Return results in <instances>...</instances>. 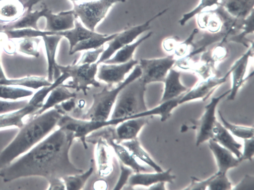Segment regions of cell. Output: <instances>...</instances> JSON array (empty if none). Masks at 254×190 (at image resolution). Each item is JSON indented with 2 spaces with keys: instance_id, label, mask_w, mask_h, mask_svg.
<instances>
[{
  "instance_id": "16",
  "label": "cell",
  "mask_w": 254,
  "mask_h": 190,
  "mask_svg": "<svg viewBox=\"0 0 254 190\" xmlns=\"http://www.w3.org/2000/svg\"><path fill=\"white\" fill-rule=\"evenodd\" d=\"M62 38V36L57 34L46 35L42 37L47 61V79L52 83L61 74L58 67L56 56L59 43Z\"/></svg>"
},
{
  "instance_id": "22",
  "label": "cell",
  "mask_w": 254,
  "mask_h": 190,
  "mask_svg": "<svg viewBox=\"0 0 254 190\" xmlns=\"http://www.w3.org/2000/svg\"><path fill=\"white\" fill-rule=\"evenodd\" d=\"M20 0H0V23L5 25L15 22L26 11Z\"/></svg>"
},
{
  "instance_id": "42",
  "label": "cell",
  "mask_w": 254,
  "mask_h": 190,
  "mask_svg": "<svg viewBox=\"0 0 254 190\" xmlns=\"http://www.w3.org/2000/svg\"><path fill=\"white\" fill-rule=\"evenodd\" d=\"M28 100L6 101L0 99V115L19 109L25 106Z\"/></svg>"
},
{
  "instance_id": "45",
  "label": "cell",
  "mask_w": 254,
  "mask_h": 190,
  "mask_svg": "<svg viewBox=\"0 0 254 190\" xmlns=\"http://www.w3.org/2000/svg\"><path fill=\"white\" fill-rule=\"evenodd\" d=\"M212 178V175L206 180H200L195 177H191L190 184L184 190H205Z\"/></svg>"
},
{
  "instance_id": "3",
  "label": "cell",
  "mask_w": 254,
  "mask_h": 190,
  "mask_svg": "<svg viewBox=\"0 0 254 190\" xmlns=\"http://www.w3.org/2000/svg\"><path fill=\"white\" fill-rule=\"evenodd\" d=\"M146 85L140 78L127 84L119 92L110 119H131L148 110L144 95Z\"/></svg>"
},
{
  "instance_id": "10",
  "label": "cell",
  "mask_w": 254,
  "mask_h": 190,
  "mask_svg": "<svg viewBox=\"0 0 254 190\" xmlns=\"http://www.w3.org/2000/svg\"><path fill=\"white\" fill-rule=\"evenodd\" d=\"M230 91L229 89L218 96L212 97L211 101L205 106L201 117L197 120L192 121L196 130V146L212 138L213 129L217 121L215 116L217 106L222 98L229 94Z\"/></svg>"
},
{
  "instance_id": "24",
  "label": "cell",
  "mask_w": 254,
  "mask_h": 190,
  "mask_svg": "<svg viewBox=\"0 0 254 190\" xmlns=\"http://www.w3.org/2000/svg\"><path fill=\"white\" fill-rule=\"evenodd\" d=\"M222 7L231 18L243 20L254 11V0H226Z\"/></svg>"
},
{
  "instance_id": "1",
  "label": "cell",
  "mask_w": 254,
  "mask_h": 190,
  "mask_svg": "<svg viewBox=\"0 0 254 190\" xmlns=\"http://www.w3.org/2000/svg\"><path fill=\"white\" fill-rule=\"evenodd\" d=\"M74 137L72 133L59 127L29 151L0 170L4 183L18 179L38 176L48 182L83 172L70 161V148Z\"/></svg>"
},
{
  "instance_id": "17",
  "label": "cell",
  "mask_w": 254,
  "mask_h": 190,
  "mask_svg": "<svg viewBox=\"0 0 254 190\" xmlns=\"http://www.w3.org/2000/svg\"><path fill=\"white\" fill-rule=\"evenodd\" d=\"M43 17L46 19V26L44 30L55 32L56 34L57 32L73 28L75 20L76 19L69 10L55 14L47 7Z\"/></svg>"
},
{
  "instance_id": "21",
  "label": "cell",
  "mask_w": 254,
  "mask_h": 190,
  "mask_svg": "<svg viewBox=\"0 0 254 190\" xmlns=\"http://www.w3.org/2000/svg\"><path fill=\"white\" fill-rule=\"evenodd\" d=\"M212 139L230 151L240 160L242 155V152L240 151L242 145L238 142L232 134L223 126L221 123L217 121L213 129Z\"/></svg>"
},
{
  "instance_id": "34",
  "label": "cell",
  "mask_w": 254,
  "mask_h": 190,
  "mask_svg": "<svg viewBox=\"0 0 254 190\" xmlns=\"http://www.w3.org/2000/svg\"><path fill=\"white\" fill-rule=\"evenodd\" d=\"M94 171L93 166H91L85 172L67 175L62 179L64 182L65 190H80L83 189L86 183L91 176Z\"/></svg>"
},
{
  "instance_id": "19",
  "label": "cell",
  "mask_w": 254,
  "mask_h": 190,
  "mask_svg": "<svg viewBox=\"0 0 254 190\" xmlns=\"http://www.w3.org/2000/svg\"><path fill=\"white\" fill-rule=\"evenodd\" d=\"M208 146L215 158L217 172L219 173H227L230 169L237 167L241 162L230 151L212 139L208 140Z\"/></svg>"
},
{
  "instance_id": "8",
  "label": "cell",
  "mask_w": 254,
  "mask_h": 190,
  "mask_svg": "<svg viewBox=\"0 0 254 190\" xmlns=\"http://www.w3.org/2000/svg\"><path fill=\"white\" fill-rule=\"evenodd\" d=\"M165 9L154 15L143 23L131 27L121 32H118L115 37L109 42L107 48L104 50L96 63H103L110 59L120 48L133 42L139 35L150 29L151 22L165 13Z\"/></svg>"
},
{
  "instance_id": "35",
  "label": "cell",
  "mask_w": 254,
  "mask_h": 190,
  "mask_svg": "<svg viewBox=\"0 0 254 190\" xmlns=\"http://www.w3.org/2000/svg\"><path fill=\"white\" fill-rule=\"evenodd\" d=\"M39 37L17 39L15 44L16 51L23 55L37 58L40 55Z\"/></svg>"
},
{
  "instance_id": "6",
  "label": "cell",
  "mask_w": 254,
  "mask_h": 190,
  "mask_svg": "<svg viewBox=\"0 0 254 190\" xmlns=\"http://www.w3.org/2000/svg\"><path fill=\"white\" fill-rule=\"evenodd\" d=\"M98 64H78L74 62L66 65L58 64L61 73H67L71 80L64 85L68 88L82 91L86 95L90 86L99 87L100 83L96 80Z\"/></svg>"
},
{
  "instance_id": "37",
  "label": "cell",
  "mask_w": 254,
  "mask_h": 190,
  "mask_svg": "<svg viewBox=\"0 0 254 190\" xmlns=\"http://www.w3.org/2000/svg\"><path fill=\"white\" fill-rule=\"evenodd\" d=\"M218 115L221 124L232 134L243 139L254 137V127L237 125L227 121L220 111Z\"/></svg>"
},
{
  "instance_id": "18",
  "label": "cell",
  "mask_w": 254,
  "mask_h": 190,
  "mask_svg": "<svg viewBox=\"0 0 254 190\" xmlns=\"http://www.w3.org/2000/svg\"><path fill=\"white\" fill-rule=\"evenodd\" d=\"M171 168L162 172L155 173L138 172L131 174L129 177L127 185L130 187L144 186L149 187L159 182H165L173 184L176 176L171 174Z\"/></svg>"
},
{
  "instance_id": "25",
  "label": "cell",
  "mask_w": 254,
  "mask_h": 190,
  "mask_svg": "<svg viewBox=\"0 0 254 190\" xmlns=\"http://www.w3.org/2000/svg\"><path fill=\"white\" fill-rule=\"evenodd\" d=\"M76 19L75 20L73 28L66 31L57 33V35L62 36L63 37H64L67 39L69 45V52L80 42L101 34L88 29Z\"/></svg>"
},
{
  "instance_id": "36",
  "label": "cell",
  "mask_w": 254,
  "mask_h": 190,
  "mask_svg": "<svg viewBox=\"0 0 254 190\" xmlns=\"http://www.w3.org/2000/svg\"><path fill=\"white\" fill-rule=\"evenodd\" d=\"M2 32L11 40H17L27 38L42 37L46 35L56 34L53 32L45 30H36L26 28L4 30Z\"/></svg>"
},
{
  "instance_id": "31",
  "label": "cell",
  "mask_w": 254,
  "mask_h": 190,
  "mask_svg": "<svg viewBox=\"0 0 254 190\" xmlns=\"http://www.w3.org/2000/svg\"><path fill=\"white\" fill-rule=\"evenodd\" d=\"M121 143L126 147L132 155L153 168L155 172H162L163 169L142 148L137 138L124 141Z\"/></svg>"
},
{
  "instance_id": "7",
  "label": "cell",
  "mask_w": 254,
  "mask_h": 190,
  "mask_svg": "<svg viewBox=\"0 0 254 190\" xmlns=\"http://www.w3.org/2000/svg\"><path fill=\"white\" fill-rule=\"evenodd\" d=\"M126 0H91L81 3H73L69 11L80 19L83 25L91 31L106 17L108 11L115 3Z\"/></svg>"
},
{
  "instance_id": "33",
  "label": "cell",
  "mask_w": 254,
  "mask_h": 190,
  "mask_svg": "<svg viewBox=\"0 0 254 190\" xmlns=\"http://www.w3.org/2000/svg\"><path fill=\"white\" fill-rule=\"evenodd\" d=\"M33 91L24 87L0 84V99L16 101L32 96Z\"/></svg>"
},
{
  "instance_id": "11",
  "label": "cell",
  "mask_w": 254,
  "mask_h": 190,
  "mask_svg": "<svg viewBox=\"0 0 254 190\" xmlns=\"http://www.w3.org/2000/svg\"><path fill=\"white\" fill-rule=\"evenodd\" d=\"M230 72L229 69L223 76H212L203 79L182 96L179 101V105L192 100H207L219 86L227 81Z\"/></svg>"
},
{
  "instance_id": "49",
  "label": "cell",
  "mask_w": 254,
  "mask_h": 190,
  "mask_svg": "<svg viewBox=\"0 0 254 190\" xmlns=\"http://www.w3.org/2000/svg\"><path fill=\"white\" fill-rule=\"evenodd\" d=\"M49 183L48 190H64L65 187L62 179L53 180Z\"/></svg>"
},
{
  "instance_id": "29",
  "label": "cell",
  "mask_w": 254,
  "mask_h": 190,
  "mask_svg": "<svg viewBox=\"0 0 254 190\" xmlns=\"http://www.w3.org/2000/svg\"><path fill=\"white\" fill-rule=\"evenodd\" d=\"M223 18L217 12L203 11L197 15L198 27L213 34H217L223 27Z\"/></svg>"
},
{
  "instance_id": "30",
  "label": "cell",
  "mask_w": 254,
  "mask_h": 190,
  "mask_svg": "<svg viewBox=\"0 0 254 190\" xmlns=\"http://www.w3.org/2000/svg\"><path fill=\"white\" fill-rule=\"evenodd\" d=\"M184 94L175 98L160 102L157 106L134 115L132 118L156 115L160 116V120L162 122H165L170 117L173 109L179 105V101Z\"/></svg>"
},
{
  "instance_id": "23",
  "label": "cell",
  "mask_w": 254,
  "mask_h": 190,
  "mask_svg": "<svg viewBox=\"0 0 254 190\" xmlns=\"http://www.w3.org/2000/svg\"><path fill=\"white\" fill-rule=\"evenodd\" d=\"M76 96V93L71 92L69 88L66 87L64 85V83L59 85L50 92L42 108L34 116L40 115L46 111L53 108L56 105L66 100L75 98Z\"/></svg>"
},
{
  "instance_id": "50",
  "label": "cell",
  "mask_w": 254,
  "mask_h": 190,
  "mask_svg": "<svg viewBox=\"0 0 254 190\" xmlns=\"http://www.w3.org/2000/svg\"><path fill=\"white\" fill-rule=\"evenodd\" d=\"M165 182H159L158 183H156L150 187H149V190H166L165 188Z\"/></svg>"
},
{
  "instance_id": "38",
  "label": "cell",
  "mask_w": 254,
  "mask_h": 190,
  "mask_svg": "<svg viewBox=\"0 0 254 190\" xmlns=\"http://www.w3.org/2000/svg\"><path fill=\"white\" fill-rule=\"evenodd\" d=\"M222 0H200L198 4L190 11L184 13L180 19L178 23L184 26L190 19L197 16L206 8L218 5Z\"/></svg>"
},
{
  "instance_id": "13",
  "label": "cell",
  "mask_w": 254,
  "mask_h": 190,
  "mask_svg": "<svg viewBox=\"0 0 254 190\" xmlns=\"http://www.w3.org/2000/svg\"><path fill=\"white\" fill-rule=\"evenodd\" d=\"M138 63V61L132 59L123 63H105L98 66L96 77L106 83L109 87L120 84L125 79L126 75Z\"/></svg>"
},
{
  "instance_id": "46",
  "label": "cell",
  "mask_w": 254,
  "mask_h": 190,
  "mask_svg": "<svg viewBox=\"0 0 254 190\" xmlns=\"http://www.w3.org/2000/svg\"><path fill=\"white\" fill-rule=\"evenodd\" d=\"M232 190H254V177L248 174L246 175L238 184L232 188Z\"/></svg>"
},
{
  "instance_id": "39",
  "label": "cell",
  "mask_w": 254,
  "mask_h": 190,
  "mask_svg": "<svg viewBox=\"0 0 254 190\" xmlns=\"http://www.w3.org/2000/svg\"><path fill=\"white\" fill-rule=\"evenodd\" d=\"M242 32L239 34L235 35L230 38L232 41L240 43L244 45L246 47H249L250 45L247 43L248 39L246 36L254 32V14L253 11L243 19L242 23L240 26Z\"/></svg>"
},
{
  "instance_id": "20",
  "label": "cell",
  "mask_w": 254,
  "mask_h": 190,
  "mask_svg": "<svg viewBox=\"0 0 254 190\" xmlns=\"http://www.w3.org/2000/svg\"><path fill=\"white\" fill-rule=\"evenodd\" d=\"M181 71L172 68L168 73L163 83L164 91L160 102L178 97L187 92L189 88L180 81Z\"/></svg>"
},
{
  "instance_id": "15",
  "label": "cell",
  "mask_w": 254,
  "mask_h": 190,
  "mask_svg": "<svg viewBox=\"0 0 254 190\" xmlns=\"http://www.w3.org/2000/svg\"><path fill=\"white\" fill-rule=\"evenodd\" d=\"M89 142L95 144L94 154L98 175L103 178L109 176L114 169L110 145L101 137L95 138Z\"/></svg>"
},
{
  "instance_id": "40",
  "label": "cell",
  "mask_w": 254,
  "mask_h": 190,
  "mask_svg": "<svg viewBox=\"0 0 254 190\" xmlns=\"http://www.w3.org/2000/svg\"><path fill=\"white\" fill-rule=\"evenodd\" d=\"M207 188L210 190H232V184L227 178L226 173L217 172L212 175Z\"/></svg>"
},
{
  "instance_id": "51",
  "label": "cell",
  "mask_w": 254,
  "mask_h": 190,
  "mask_svg": "<svg viewBox=\"0 0 254 190\" xmlns=\"http://www.w3.org/2000/svg\"><path fill=\"white\" fill-rule=\"evenodd\" d=\"M42 0H26L24 3L26 9L27 10H32V7Z\"/></svg>"
},
{
  "instance_id": "48",
  "label": "cell",
  "mask_w": 254,
  "mask_h": 190,
  "mask_svg": "<svg viewBox=\"0 0 254 190\" xmlns=\"http://www.w3.org/2000/svg\"><path fill=\"white\" fill-rule=\"evenodd\" d=\"M177 36L166 38L162 42V47L167 52H173L177 47L179 42Z\"/></svg>"
},
{
  "instance_id": "41",
  "label": "cell",
  "mask_w": 254,
  "mask_h": 190,
  "mask_svg": "<svg viewBox=\"0 0 254 190\" xmlns=\"http://www.w3.org/2000/svg\"><path fill=\"white\" fill-rule=\"evenodd\" d=\"M105 50L104 46L84 52L78 62V64H92L96 63Z\"/></svg>"
},
{
  "instance_id": "44",
  "label": "cell",
  "mask_w": 254,
  "mask_h": 190,
  "mask_svg": "<svg viewBox=\"0 0 254 190\" xmlns=\"http://www.w3.org/2000/svg\"><path fill=\"white\" fill-rule=\"evenodd\" d=\"M254 137L244 139V148L240 158V161L249 160L252 161L254 154Z\"/></svg>"
},
{
  "instance_id": "27",
  "label": "cell",
  "mask_w": 254,
  "mask_h": 190,
  "mask_svg": "<svg viewBox=\"0 0 254 190\" xmlns=\"http://www.w3.org/2000/svg\"><path fill=\"white\" fill-rule=\"evenodd\" d=\"M53 83V82H52ZM47 78L39 76H28L18 78H4L0 79V84L19 86L29 89H39L51 85Z\"/></svg>"
},
{
  "instance_id": "14",
  "label": "cell",
  "mask_w": 254,
  "mask_h": 190,
  "mask_svg": "<svg viewBox=\"0 0 254 190\" xmlns=\"http://www.w3.org/2000/svg\"><path fill=\"white\" fill-rule=\"evenodd\" d=\"M150 117H141L126 120L117 125L115 128L109 127V133L116 142L129 140L137 138L144 126L148 124Z\"/></svg>"
},
{
  "instance_id": "47",
  "label": "cell",
  "mask_w": 254,
  "mask_h": 190,
  "mask_svg": "<svg viewBox=\"0 0 254 190\" xmlns=\"http://www.w3.org/2000/svg\"><path fill=\"white\" fill-rule=\"evenodd\" d=\"M75 98H72L66 100L61 103L56 105L54 108H56L63 115L67 114L75 109L76 107Z\"/></svg>"
},
{
  "instance_id": "28",
  "label": "cell",
  "mask_w": 254,
  "mask_h": 190,
  "mask_svg": "<svg viewBox=\"0 0 254 190\" xmlns=\"http://www.w3.org/2000/svg\"><path fill=\"white\" fill-rule=\"evenodd\" d=\"M152 32L147 33L134 42L127 44L118 50L110 59L104 62L105 63H127L132 59L135 50L143 42L150 38Z\"/></svg>"
},
{
  "instance_id": "4",
  "label": "cell",
  "mask_w": 254,
  "mask_h": 190,
  "mask_svg": "<svg viewBox=\"0 0 254 190\" xmlns=\"http://www.w3.org/2000/svg\"><path fill=\"white\" fill-rule=\"evenodd\" d=\"M141 75L140 68L137 64L130 74L117 86L112 88L104 87L101 91L93 94L91 105L85 113L77 118L96 121L109 119L119 92L127 84L139 78Z\"/></svg>"
},
{
  "instance_id": "5",
  "label": "cell",
  "mask_w": 254,
  "mask_h": 190,
  "mask_svg": "<svg viewBox=\"0 0 254 190\" xmlns=\"http://www.w3.org/2000/svg\"><path fill=\"white\" fill-rule=\"evenodd\" d=\"M66 80L64 75H61L49 86L40 89L32 96L27 104L16 110L0 115V129L11 127L20 128L24 124V120L27 117L34 116L42 108L50 92L56 87Z\"/></svg>"
},
{
  "instance_id": "12",
  "label": "cell",
  "mask_w": 254,
  "mask_h": 190,
  "mask_svg": "<svg viewBox=\"0 0 254 190\" xmlns=\"http://www.w3.org/2000/svg\"><path fill=\"white\" fill-rule=\"evenodd\" d=\"M253 54L254 43L253 42L248 47L247 51L234 63L230 68L232 85L230 89V93L228 95V100H234L240 88L250 76L253 75V72L250 75L246 76L250 59L253 56Z\"/></svg>"
},
{
  "instance_id": "43",
  "label": "cell",
  "mask_w": 254,
  "mask_h": 190,
  "mask_svg": "<svg viewBox=\"0 0 254 190\" xmlns=\"http://www.w3.org/2000/svg\"><path fill=\"white\" fill-rule=\"evenodd\" d=\"M121 173L117 182L114 190H121L127 184L128 180L132 174V170L127 166L124 165L123 164H120Z\"/></svg>"
},
{
  "instance_id": "2",
  "label": "cell",
  "mask_w": 254,
  "mask_h": 190,
  "mask_svg": "<svg viewBox=\"0 0 254 190\" xmlns=\"http://www.w3.org/2000/svg\"><path fill=\"white\" fill-rule=\"evenodd\" d=\"M53 108L30 117L11 141L0 152V170L31 149L57 126L63 116Z\"/></svg>"
},
{
  "instance_id": "52",
  "label": "cell",
  "mask_w": 254,
  "mask_h": 190,
  "mask_svg": "<svg viewBox=\"0 0 254 190\" xmlns=\"http://www.w3.org/2000/svg\"><path fill=\"white\" fill-rule=\"evenodd\" d=\"M72 2V3H81L89 1L91 0H69Z\"/></svg>"
},
{
  "instance_id": "32",
  "label": "cell",
  "mask_w": 254,
  "mask_h": 190,
  "mask_svg": "<svg viewBox=\"0 0 254 190\" xmlns=\"http://www.w3.org/2000/svg\"><path fill=\"white\" fill-rule=\"evenodd\" d=\"M118 33L111 35L100 34L99 35L93 36L77 43L69 52L70 55L82 51L98 49L113 39Z\"/></svg>"
},
{
  "instance_id": "26",
  "label": "cell",
  "mask_w": 254,
  "mask_h": 190,
  "mask_svg": "<svg viewBox=\"0 0 254 190\" xmlns=\"http://www.w3.org/2000/svg\"><path fill=\"white\" fill-rule=\"evenodd\" d=\"M46 8V7H44L40 10L35 11L26 10L24 14L18 20L4 25L3 28L4 30H9L29 28L39 30L38 22L40 18L44 17Z\"/></svg>"
},
{
  "instance_id": "9",
  "label": "cell",
  "mask_w": 254,
  "mask_h": 190,
  "mask_svg": "<svg viewBox=\"0 0 254 190\" xmlns=\"http://www.w3.org/2000/svg\"><path fill=\"white\" fill-rule=\"evenodd\" d=\"M174 55L153 59H140L138 65L141 71L139 77L146 84L163 82L169 70L176 64Z\"/></svg>"
}]
</instances>
